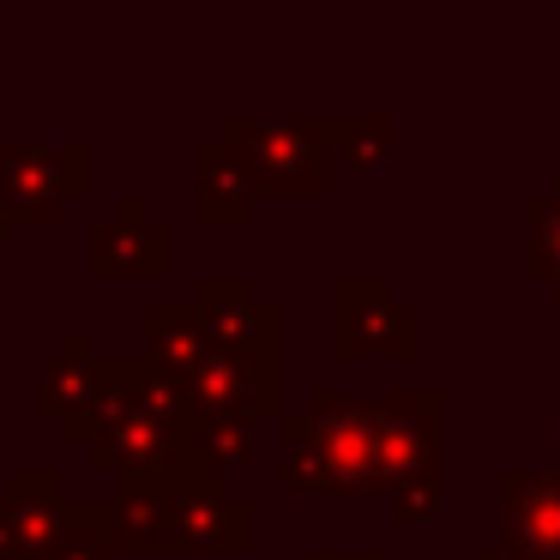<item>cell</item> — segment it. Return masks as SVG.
<instances>
[{
  "label": "cell",
  "mask_w": 560,
  "mask_h": 560,
  "mask_svg": "<svg viewBox=\"0 0 560 560\" xmlns=\"http://www.w3.org/2000/svg\"><path fill=\"white\" fill-rule=\"evenodd\" d=\"M55 194H61V182H55V158L37 145H0V199L7 206H25V211H49L55 218Z\"/></svg>",
  "instance_id": "1"
}]
</instances>
